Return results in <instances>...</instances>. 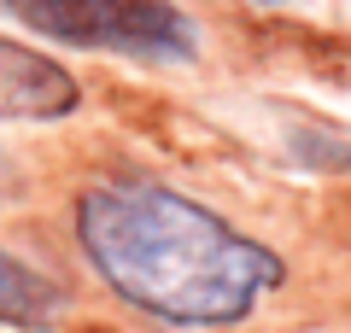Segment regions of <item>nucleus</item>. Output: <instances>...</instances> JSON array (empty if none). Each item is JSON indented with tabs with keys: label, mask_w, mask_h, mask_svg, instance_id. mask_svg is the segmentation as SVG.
I'll list each match as a JSON object with an SVG mask.
<instances>
[{
	"label": "nucleus",
	"mask_w": 351,
	"mask_h": 333,
	"mask_svg": "<svg viewBox=\"0 0 351 333\" xmlns=\"http://www.w3.org/2000/svg\"><path fill=\"white\" fill-rule=\"evenodd\" d=\"M6 12L53 41L100 53H147V59L193 53V24L170 0H6Z\"/></svg>",
	"instance_id": "2"
},
{
	"label": "nucleus",
	"mask_w": 351,
	"mask_h": 333,
	"mask_svg": "<svg viewBox=\"0 0 351 333\" xmlns=\"http://www.w3.org/2000/svg\"><path fill=\"white\" fill-rule=\"evenodd\" d=\"M64 316V286L47 281L41 269L18 263L12 251H0V321L6 328H53Z\"/></svg>",
	"instance_id": "4"
},
{
	"label": "nucleus",
	"mask_w": 351,
	"mask_h": 333,
	"mask_svg": "<svg viewBox=\"0 0 351 333\" xmlns=\"http://www.w3.org/2000/svg\"><path fill=\"white\" fill-rule=\"evenodd\" d=\"M0 182H6V175H0Z\"/></svg>",
	"instance_id": "5"
},
{
	"label": "nucleus",
	"mask_w": 351,
	"mask_h": 333,
	"mask_svg": "<svg viewBox=\"0 0 351 333\" xmlns=\"http://www.w3.org/2000/svg\"><path fill=\"white\" fill-rule=\"evenodd\" d=\"M76 106V82L47 53L0 41V117H64Z\"/></svg>",
	"instance_id": "3"
},
{
	"label": "nucleus",
	"mask_w": 351,
	"mask_h": 333,
	"mask_svg": "<svg viewBox=\"0 0 351 333\" xmlns=\"http://www.w3.org/2000/svg\"><path fill=\"white\" fill-rule=\"evenodd\" d=\"M76 240L117 298L182 328L240 321L258 293L281 281L276 251L234 234L205 205L147 182H112L82 193Z\"/></svg>",
	"instance_id": "1"
}]
</instances>
